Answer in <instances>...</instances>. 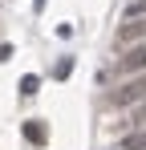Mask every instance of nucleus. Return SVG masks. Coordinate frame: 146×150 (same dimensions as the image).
<instances>
[{
	"label": "nucleus",
	"mask_w": 146,
	"mask_h": 150,
	"mask_svg": "<svg viewBox=\"0 0 146 150\" xmlns=\"http://www.w3.org/2000/svg\"><path fill=\"white\" fill-rule=\"evenodd\" d=\"M37 85H41V77H33V73H28V77L21 81V93H24V98H33V93H37Z\"/></svg>",
	"instance_id": "nucleus-5"
},
{
	"label": "nucleus",
	"mask_w": 146,
	"mask_h": 150,
	"mask_svg": "<svg viewBox=\"0 0 146 150\" xmlns=\"http://www.w3.org/2000/svg\"><path fill=\"white\" fill-rule=\"evenodd\" d=\"M146 98V73H138V77H130V81H126V85H122L118 93H110V101H114V105H134V101H142Z\"/></svg>",
	"instance_id": "nucleus-2"
},
{
	"label": "nucleus",
	"mask_w": 146,
	"mask_h": 150,
	"mask_svg": "<svg viewBox=\"0 0 146 150\" xmlns=\"http://www.w3.org/2000/svg\"><path fill=\"white\" fill-rule=\"evenodd\" d=\"M24 134H28L33 142H45V126H37V122H28V126H24Z\"/></svg>",
	"instance_id": "nucleus-6"
},
{
	"label": "nucleus",
	"mask_w": 146,
	"mask_h": 150,
	"mask_svg": "<svg viewBox=\"0 0 146 150\" xmlns=\"http://www.w3.org/2000/svg\"><path fill=\"white\" fill-rule=\"evenodd\" d=\"M134 126H146V98L138 101V110H134Z\"/></svg>",
	"instance_id": "nucleus-7"
},
{
	"label": "nucleus",
	"mask_w": 146,
	"mask_h": 150,
	"mask_svg": "<svg viewBox=\"0 0 146 150\" xmlns=\"http://www.w3.org/2000/svg\"><path fill=\"white\" fill-rule=\"evenodd\" d=\"M146 41V16H134V21H126L118 28V37H114V45L118 49H130V45H142Z\"/></svg>",
	"instance_id": "nucleus-3"
},
{
	"label": "nucleus",
	"mask_w": 146,
	"mask_h": 150,
	"mask_svg": "<svg viewBox=\"0 0 146 150\" xmlns=\"http://www.w3.org/2000/svg\"><path fill=\"white\" fill-rule=\"evenodd\" d=\"M138 73H146V49L142 45H130L118 57V77H138Z\"/></svg>",
	"instance_id": "nucleus-1"
},
{
	"label": "nucleus",
	"mask_w": 146,
	"mask_h": 150,
	"mask_svg": "<svg viewBox=\"0 0 146 150\" xmlns=\"http://www.w3.org/2000/svg\"><path fill=\"white\" fill-rule=\"evenodd\" d=\"M122 150H146V130H130L122 138Z\"/></svg>",
	"instance_id": "nucleus-4"
}]
</instances>
